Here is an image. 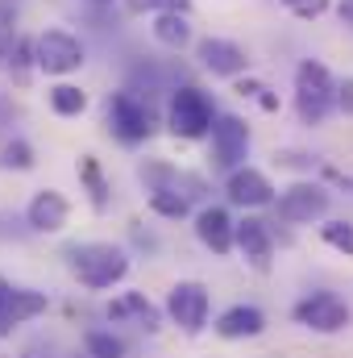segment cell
I'll return each mask as SVG.
<instances>
[{
  "label": "cell",
  "mask_w": 353,
  "mask_h": 358,
  "mask_svg": "<svg viewBox=\"0 0 353 358\" xmlns=\"http://www.w3.org/2000/svg\"><path fill=\"white\" fill-rule=\"evenodd\" d=\"M71 271L84 287L104 292L129 275V259H125V250H117L108 242H84V246H71Z\"/></svg>",
  "instance_id": "1"
},
{
  "label": "cell",
  "mask_w": 353,
  "mask_h": 358,
  "mask_svg": "<svg viewBox=\"0 0 353 358\" xmlns=\"http://www.w3.org/2000/svg\"><path fill=\"white\" fill-rule=\"evenodd\" d=\"M337 104V84L329 76L324 63L316 59H303L299 71H295V108L303 117V125H320Z\"/></svg>",
  "instance_id": "2"
},
{
  "label": "cell",
  "mask_w": 353,
  "mask_h": 358,
  "mask_svg": "<svg viewBox=\"0 0 353 358\" xmlns=\"http://www.w3.org/2000/svg\"><path fill=\"white\" fill-rule=\"evenodd\" d=\"M171 134L175 138H204L212 125H216V117H212V100L204 96L200 88H179L171 96Z\"/></svg>",
  "instance_id": "3"
},
{
  "label": "cell",
  "mask_w": 353,
  "mask_h": 358,
  "mask_svg": "<svg viewBox=\"0 0 353 358\" xmlns=\"http://www.w3.org/2000/svg\"><path fill=\"white\" fill-rule=\"evenodd\" d=\"M295 321L312 334H341L350 325V304L337 292H312L295 304Z\"/></svg>",
  "instance_id": "4"
},
{
  "label": "cell",
  "mask_w": 353,
  "mask_h": 358,
  "mask_svg": "<svg viewBox=\"0 0 353 358\" xmlns=\"http://www.w3.org/2000/svg\"><path fill=\"white\" fill-rule=\"evenodd\" d=\"M108 125L121 142H146L154 134V113L133 92H112L108 96Z\"/></svg>",
  "instance_id": "5"
},
{
  "label": "cell",
  "mask_w": 353,
  "mask_h": 358,
  "mask_svg": "<svg viewBox=\"0 0 353 358\" xmlns=\"http://www.w3.org/2000/svg\"><path fill=\"white\" fill-rule=\"evenodd\" d=\"M208 287L204 283H195V279H183L171 287V296H167V313L175 317V325L183 334H200L204 325H208Z\"/></svg>",
  "instance_id": "6"
},
{
  "label": "cell",
  "mask_w": 353,
  "mask_h": 358,
  "mask_svg": "<svg viewBox=\"0 0 353 358\" xmlns=\"http://www.w3.org/2000/svg\"><path fill=\"white\" fill-rule=\"evenodd\" d=\"M33 50H38V67H42L46 76H71V71H80V63H84V46H80L67 29H46Z\"/></svg>",
  "instance_id": "7"
},
{
  "label": "cell",
  "mask_w": 353,
  "mask_h": 358,
  "mask_svg": "<svg viewBox=\"0 0 353 358\" xmlns=\"http://www.w3.org/2000/svg\"><path fill=\"white\" fill-rule=\"evenodd\" d=\"M212 155H216V167L237 171L241 159L250 155V125L241 117H233V113L216 117V125H212Z\"/></svg>",
  "instance_id": "8"
},
{
  "label": "cell",
  "mask_w": 353,
  "mask_h": 358,
  "mask_svg": "<svg viewBox=\"0 0 353 358\" xmlns=\"http://www.w3.org/2000/svg\"><path fill=\"white\" fill-rule=\"evenodd\" d=\"M329 213V192L320 183H291L283 196H278V217L291 221V225H308V221H320Z\"/></svg>",
  "instance_id": "9"
},
{
  "label": "cell",
  "mask_w": 353,
  "mask_h": 358,
  "mask_svg": "<svg viewBox=\"0 0 353 358\" xmlns=\"http://www.w3.org/2000/svg\"><path fill=\"white\" fill-rule=\"evenodd\" d=\"M195 55H200V63H204L212 76H225V80H233V76H246V71H250L246 50H241L237 42H229V38H204V42L195 46Z\"/></svg>",
  "instance_id": "10"
},
{
  "label": "cell",
  "mask_w": 353,
  "mask_h": 358,
  "mask_svg": "<svg viewBox=\"0 0 353 358\" xmlns=\"http://www.w3.org/2000/svg\"><path fill=\"white\" fill-rule=\"evenodd\" d=\"M25 217H29V229H38V234H59V229L67 225V217H71V204H67L63 192L42 187V192L29 200Z\"/></svg>",
  "instance_id": "11"
},
{
  "label": "cell",
  "mask_w": 353,
  "mask_h": 358,
  "mask_svg": "<svg viewBox=\"0 0 353 358\" xmlns=\"http://www.w3.org/2000/svg\"><path fill=\"white\" fill-rule=\"evenodd\" d=\"M195 238L212 250V255H229L233 246H237V221L225 213V208H204L200 217H195Z\"/></svg>",
  "instance_id": "12"
},
{
  "label": "cell",
  "mask_w": 353,
  "mask_h": 358,
  "mask_svg": "<svg viewBox=\"0 0 353 358\" xmlns=\"http://www.w3.org/2000/svg\"><path fill=\"white\" fill-rule=\"evenodd\" d=\"M237 250H241V255L250 259V267L270 271V255H274V238H270L266 221H258V217H246V221H237Z\"/></svg>",
  "instance_id": "13"
},
{
  "label": "cell",
  "mask_w": 353,
  "mask_h": 358,
  "mask_svg": "<svg viewBox=\"0 0 353 358\" xmlns=\"http://www.w3.org/2000/svg\"><path fill=\"white\" fill-rule=\"evenodd\" d=\"M229 200L241 204V208H262V204L274 200V187H270V179H266L262 171L237 167V171L229 176Z\"/></svg>",
  "instance_id": "14"
},
{
  "label": "cell",
  "mask_w": 353,
  "mask_h": 358,
  "mask_svg": "<svg viewBox=\"0 0 353 358\" xmlns=\"http://www.w3.org/2000/svg\"><path fill=\"white\" fill-rule=\"evenodd\" d=\"M266 329V313L254 304H233L216 317V334L229 338V342H241V338H258Z\"/></svg>",
  "instance_id": "15"
},
{
  "label": "cell",
  "mask_w": 353,
  "mask_h": 358,
  "mask_svg": "<svg viewBox=\"0 0 353 358\" xmlns=\"http://www.w3.org/2000/svg\"><path fill=\"white\" fill-rule=\"evenodd\" d=\"M108 317H133L146 334H158V325H163V313H158L142 292H129V296H121L117 304H108Z\"/></svg>",
  "instance_id": "16"
},
{
  "label": "cell",
  "mask_w": 353,
  "mask_h": 358,
  "mask_svg": "<svg viewBox=\"0 0 353 358\" xmlns=\"http://www.w3.org/2000/svg\"><path fill=\"white\" fill-rule=\"evenodd\" d=\"M154 38L171 50H183L191 42V25H187V13H158L154 17Z\"/></svg>",
  "instance_id": "17"
},
{
  "label": "cell",
  "mask_w": 353,
  "mask_h": 358,
  "mask_svg": "<svg viewBox=\"0 0 353 358\" xmlns=\"http://www.w3.org/2000/svg\"><path fill=\"white\" fill-rule=\"evenodd\" d=\"M50 108L59 117H80L88 108V96L75 88V84H59V88H50Z\"/></svg>",
  "instance_id": "18"
},
{
  "label": "cell",
  "mask_w": 353,
  "mask_h": 358,
  "mask_svg": "<svg viewBox=\"0 0 353 358\" xmlns=\"http://www.w3.org/2000/svg\"><path fill=\"white\" fill-rule=\"evenodd\" d=\"M150 208L158 213V217H187V196L179 192V187H154L150 192Z\"/></svg>",
  "instance_id": "19"
},
{
  "label": "cell",
  "mask_w": 353,
  "mask_h": 358,
  "mask_svg": "<svg viewBox=\"0 0 353 358\" xmlns=\"http://www.w3.org/2000/svg\"><path fill=\"white\" fill-rule=\"evenodd\" d=\"M88 358H125V342L121 338H112V334H104V329H96L88 334Z\"/></svg>",
  "instance_id": "20"
},
{
  "label": "cell",
  "mask_w": 353,
  "mask_h": 358,
  "mask_svg": "<svg viewBox=\"0 0 353 358\" xmlns=\"http://www.w3.org/2000/svg\"><path fill=\"white\" fill-rule=\"evenodd\" d=\"M320 238H324L333 250H341V255L353 259V225L350 221H329V225H320Z\"/></svg>",
  "instance_id": "21"
},
{
  "label": "cell",
  "mask_w": 353,
  "mask_h": 358,
  "mask_svg": "<svg viewBox=\"0 0 353 358\" xmlns=\"http://www.w3.org/2000/svg\"><path fill=\"white\" fill-rule=\"evenodd\" d=\"M0 167H4V171H29V167H33L29 142H8V146L0 150Z\"/></svg>",
  "instance_id": "22"
},
{
  "label": "cell",
  "mask_w": 353,
  "mask_h": 358,
  "mask_svg": "<svg viewBox=\"0 0 353 358\" xmlns=\"http://www.w3.org/2000/svg\"><path fill=\"white\" fill-rule=\"evenodd\" d=\"M13 296H17V287L0 275V338H8L17 325H13Z\"/></svg>",
  "instance_id": "23"
},
{
  "label": "cell",
  "mask_w": 353,
  "mask_h": 358,
  "mask_svg": "<svg viewBox=\"0 0 353 358\" xmlns=\"http://www.w3.org/2000/svg\"><path fill=\"white\" fill-rule=\"evenodd\" d=\"M13 42H17V13L8 4H0V59L13 50Z\"/></svg>",
  "instance_id": "24"
},
{
  "label": "cell",
  "mask_w": 353,
  "mask_h": 358,
  "mask_svg": "<svg viewBox=\"0 0 353 358\" xmlns=\"http://www.w3.org/2000/svg\"><path fill=\"white\" fill-rule=\"evenodd\" d=\"M84 176H88V187H91V204L104 208V204H108V196H104V179H100V171H96L91 159H84Z\"/></svg>",
  "instance_id": "25"
},
{
  "label": "cell",
  "mask_w": 353,
  "mask_h": 358,
  "mask_svg": "<svg viewBox=\"0 0 353 358\" xmlns=\"http://www.w3.org/2000/svg\"><path fill=\"white\" fill-rule=\"evenodd\" d=\"M295 17H320L324 8H329V0H283Z\"/></svg>",
  "instance_id": "26"
},
{
  "label": "cell",
  "mask_w": 353,
  "mask_h": 358,
  "mask_svg": "<svg viewBox=\"0 0 353 358\" xmlns=\"http://www.w3.org/2000/svg\"><path fill=\"white\" fill-rule=\"evenodd\" d=\"M137 8H154V13H187L191 0H137Z\"/></svg>",
  "instance_id": "27"
},
{
  "label": "cell",
  "mask_w": 353,
  "mask_h": 358,
  "mask_svg": "<svg viewBox=\"0 0 353 358\" xmlns=\"http://www.w3.org/2000/svg\"><path fill=\"white\" fill-rule=\"evenodd\" d=\"M337 108L353 117V80H341V84H337Z\"/></svg>",
  "instance_id": "28"
},
{
  "label": "cell",
  "mask_w": 353,
  "mask_h": 358,
  "mask_svg": "<svg viewBox=\"0 0 353 358\" xmlns=\"http://www.w3.org/2000/svg\"><path fill=\"white\" fill-rule=\"evenodd\" d=\"M337 13H341V21H345V25H353V0H341V4H337Z\"/></svg>",
  "instance_id": "29"
},
{
  "label": "cell",
  "mask_w": 353,
  "mask_h": 358,
  "mask_svg": "<svg viewBox=\"0 0 353 358\" xmlns=\"http://www.w3.org/2000/svg\"><path fill=\"white\" fill-rule=\"evenodd\" d=\"M21 358H50V355H46V350H25Z\"/></svg>",
  "instance_id": "30"
},
{
  "label": "cell",
  "mask_w": 353,
  "mask_h": 358,
  "mask_svg": "<svg viewBox=\"0 0 353 358\" xmlns=\"http://www.w3.org/2000/svg\"><path fill=\"white\" fill-rule=\"evenodd\" d=\"M91 4H112V0H91Z\"/></svg>",
  "instance_id": "31"
}]
</instances>
